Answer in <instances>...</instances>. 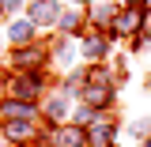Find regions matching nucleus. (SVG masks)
Segmentation results:
<instances>
[{
  "instance_id": "obj_1",
  "label": "nucleus",
  "mask_w": 151,
  "mask_h": 147,
  "mask_svg": "<svg viewBox=\"0 0 151 147\" xmlns=\"http://www.w3.org/2000/svg\"><path fill=\"white\" fill-rule=\"evenodd\" d=\"M30 19L34 23H57V4L53 0H34L30 4Z\"/></svg>"
},
{
  "instance_id": "obj_2",
  "label": "nucleus",
  "mask_w": 151,
  "mask_h": 147,
  "mask_svg": "<svg viewBox=\"0 0 151 147\" xmlns=\"http://www.w3.org/2000/svg\"><path fill=\"white\" fill-rule=\"evenodd\" d=\"M57 143H60V147H79V143H83V132H79V128H68V132H60Z\"/></svg>"
},
{
  "instance_id": "obj_3",
  "label": "nucleus",
  "mask_w": 151,
  "mask_h": 147,
  "mask_svg": "<svg viewBox=\"0 0 151 147\" xmlns=\"http://www.w3.org/2000/svg\"><path fill=\"white\" fill-rule=\"evenodd\" d=\"M8 34L15 38V42H27V38H30V23H12V30H8Z\"/></svg>"
},
{
  "instance_id": "obj_4",
  "label": "nucleus",
  "mask_w": 151,
  "mask_h": 147,
  "mask_svg": "<svg viewBox=\"0 0 151 147\" xmlns=\"http://www.w3.org/2000/svg\"><path fill=\"white\" fill-rule=\"evenodd\" d=\"M91 136H94V143L102 147V143H110V136H113V128H110V125H98V128H94Z\"/></svg>"
},
{
  "instance_id": "obj_5",
  "label": "nucleus",
  "mask_w": 151,
  "mask_h": 147,
  "mask_svg": "<svg viewBox=\"0 0 151 147\" xmlns=\"http://www.w3.org/2000/svg\"><path fill=\"white\" fill-rule=\"evenodd\" d=\"M117 27H121V30H132V27H140V11H125Z\"/></svg>"
},
{
  "instance_id": "obj_6",
  "label": "nucleus",
  "mask_w": 151,
  "mask_h": 147,
  "mask_svg": "<svg viewBox=\"0 0 151 147\" xmlns=\"http://www.w3.org/2000/svg\"><path fill=\"white\" fill-rule=\"evenodd\" d=\"M8 113L12 117H30V106L27 102H8Z\"/></svg>"
},
{
  "instance_id": "obj_7",
  "label": "nucleus",
  "mask_w": 151,
  "mask_h": 147,
  "mask_svg": "<svg viewBox=\"0 0 151 147\" xmlns=\"http://www.w3.org/2000/svg\"><path fill=\"white\" fill-rule=\"evenodd\" d=\"M87 53H91V57H102V53H106V49H102V42L94 38V42H87Z\"/></svg>"
},
{
  "instance_id": "obj_8",
  "label": "nucleus",
  "mask_w": 151,
  "mask_h": 147,
  "mask_svg": "<svg viewBox=\"0 0 151 147\" xmlns=\"http://www.w3.org/2000/svg\"><path fill=\"white\" fill-rule=\"evenodd\" d=\"M147 147H151V143H147Z\"/></svg>"
}]
</instances>
